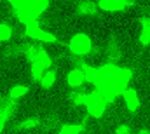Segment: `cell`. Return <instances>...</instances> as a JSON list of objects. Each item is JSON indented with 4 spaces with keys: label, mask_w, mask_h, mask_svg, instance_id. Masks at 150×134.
Listing matches in <instances>:
<instances>
[{
    "label": "cell",
    "mask_w": 150,
    "mask_h": 134,
    "mask_svg": "<svg viewBox=\"0 0 150 134\" xmlns=\"http://www.w3.org/2000/svg\"><path fill=\"white\" fill-rule=\"evenodd\" d=\"M49 0H14L12 9L23 25L38 21V16L49 9Z\"/></svg>",
    "instance_id": "2"
},
{
    "label": "cell",
    "mask_w": 150,
    "mask_h": 134,
    "mask_svg": "<svg viewBox=\"0 0 150 134\" xmlns=\"http://www.w3.org/2000/svg\"><path fill=\"white\" fill-rule=\"evenodd\" d=\"M87 96H89V92H86V91H82L79 87V89H74V92L70 94V101L77 106H82V104L87 103Z\"/></svg>",
    "instance_id": "16"
},
{
    "label": "cell",
    "mask_w": 150,
    "mask_h": 134,
    "mask_svg": "<svg viewBox=\"0 0 150 134\" xmlns=\"http://www.w3.org/2000/svg\"><path fill=\"white\" fill-rule=\"evenodd\" d=\"M2 129H4V122L0 120V133H2Z\"/></svg>",
    "instance_id": "22"
},
{
    "label": "cell",
    "mask_w": 150,
    "mask_h": 134,
    "mask_svg": "<svg viewBox=\"0 0 150 134\" xmlns=\"http://www.w3.org/2000/svg\"><path fill=\"white\" fill-rule=\"evenodd\" d=\"M98 2L93 0H80L77 4V14L79 16H94L98 12Z\"/></svg>",
    "instance_id": "11"
},
{
    "label": "cell",
    "mask_w": 150,
    "mask_h": 134,
    "mask_svg": "<svg viewBox=\"0 0 150 134\" xmlns=\"http://www.w3.org/2000/svg\"><path fill=\"white\" fill-rule=\"evenodd\" d=\"M0 103H2V98H0Z\"/></svg>",
    "instance_id": "24"
},
{
    "label": "cell",
    "mask_w": 150,
    "mask_h": 134,
    "mask_svg": "<svg viewBox=\"0 0 150 134\" xmlns=\"http://www.w3.org/2000/svg\"><path fill=\"white\" fill-rule=\"evenodd\" d=\"M86 106H87V111H89L91 117L101 118V117L105 115V111H107L108 103H107V99H105L98 91H93V92H89V96H87Z\"/></svg>",
    "instance_id": "5"
},
{
    "label": "cell",
    "mask_w": 150,
    "mask_h": 134,
    "mask_svg": "<svg viewBox=\"0 0 150 134\" xmlns=\"http://www.w3.org/2000/svg\"><path fill=\"white\" fill-rule=\"evenodd\" d=\"M138 42L142 45H150V18L145 16L140 19V37Z\"/></svg>",
    "instance_id": "12"
},
{
    "label": "cell",
    "mask_w": 150,
    "mask_h": 134,
    "mask_svg": "<svg viewBox=\"0 0 150 134\" xmlns=\"http://www.w3.org/2000/svg\"><path fill=\"white\" fill-rule=\"evenodd\" d=\"M7 2H11V4H12V2H14V0H7Z\"/></svg>",
    "instance_id": "23"
},
{
    "label": "cell",
    "mask_w": 150,
    "mask_h": 134,
    "mask_svg": "<svg viewBox=\"0 0 150 134\" xmlns=\"http://www.w3.org/2000/svg\"><path fill=\"white\" fill-rule=\"evenodd\" d=\"M11 37H12V30H11V26L5 25V23H2V25H0V42H9Z\"/></svg>",
    "instance_id": "19"
},
{
    "label": "cell",
    "mask_w": 150,
    "mask_h": 134,
    "mask_svg": "<svg viewBox=\"0 0 150 134\" xmlns=\"http://www.w3.org/2000/svg\"><path fill=\"white\" fill-rule=\"evenodd\" d=\"M84 82H86V77H84V71H82L80 66L72 68V70L67 73V84H68L72 89H79Z\"/></svg>",
    "instance_id": "9"
},
{
    "label": "cell",
    "mask_w": 150,
    "mask_h": 134,
    "mask_svg": "<svg viewBox=\"0 0 150 134\" xmlns=\"http://www.w3.org/2000/svg\"><path fill=\"white\" fill-rule=\"evenodd\" d=\"M68 49L75 56H87L91 52V49H93L91 37L86 33H75L68 42Z\"/></svg>",
    "instance_id": "4"
},
{
    "label": "cell",
    "mask_w": 150,
    "mask_h": 134,
    "mask_svg": "<svg viewBox=\"0 0 150 134\" xmlns=\"http://www.w3.org/2000/svg\"><path fill=\"white\" fill-rule=\"evenodd\" d=\"M134 134H150V129H147V127H143V129H140L138 133H134Z\"/></svg>",
    "instance_id": "21"
},
{
    "label": "cell",
    "mask_w": 150,
    "mask_h": 134,
    "mask_svg": "<svg viewBox=\"0 0 150 134\" xmlns=\"http://www.w3.org/2000/svg\"><path fill=\"white\" fill-rule=\"evenodd\" d=\"M25 32H26V35H28L30 38L38 40V42H42V44H52V42H56L54 33H51V32L40 28V26H38V21H32V23L25 25Z\"/></svg>",
    "instance_id": "6"
},
{
    "label": "cell",
    "mask_w": 150,
    "mask_h": 134,
    "mask_svg": "<svg viewBox=\"0 0 150 134\" xmlns=\"http://www.w3.org/2000/svg\"><path fill=\"white\" fill-rule=\"evenodd\" d=\"M40 85L42 87H45V89H49V87H52L54 85V82H56V73L52 71V70H47L42 77H40Z\"/></svg>",
    "instance_id": "17"
},
{
    "label": "cell",
    "mask_w": 150,
    "mask_h": 134,
    "mask_svg": "<svg viewBox=\"0 0 150 134\" xmlns=\"http://www.w3.org/2000/svg\"><path fill=\"white\" fill-rule=\"evenodd\" d=\"M115 134H131V127L126 124H120L115 127Z\"/></svg>",
    "instance_id": "20"
},
{
    "label": "cell",
    "mask_w": 150,
    "mask_h": 134,
    "mask_svg": "<svg viewBox=\"0 0 150 134\" xmlns=\"http://www.w3.org/2000/svg\"><path fill=\"white\" fill-rule=\"evenodd\" d=\"M38 124H40L38 117H26V118H23L21 122L16 124V129L18 131H33V129L38 127Z\"/></svg>",
    "instance_id": "15"
},
{
    "label": "cell",
    "mask_w": 150,
    "mask_h": 134,
    "mask_svg": "<svg viewBox=\"0 0 150 134\" xmlns=\"http://www.w3.org/2000/svg\"><path fill=\"white\" fill-rule=\"evenodd\" d=\"M122 98H124V103H126V108H127L129 111H136V110L140 108V96H138V92H136L134 89L127 87V89L124 91Z\"/></svg>",
    "instance_id": "10"
},
{
    "label": "cell",
    "mask_w": 150,
    "mask_h": 134,
    "mask_svg": "<svg viewBox=\"0 0 150 134\" xmlns=\"http://www.w3.org/2000/svg\"><path fill=\"white\" fill-rule=\"evenodd\" d=\"M25 58L26 61L30 63V68H32V77L35 80H40V77L51 68L52 65V59L49 56V52L40 47V45H28L25 49Z\"/></svg>",
    "instance_id": "3"
},
{
    "label": "cell",
    "mask_w": 150,
    "mask_h": 134,
    "mask_svg": "<svg viewBox=\"0 0 150 134\" xmlns=\"http://www.w3.org/2000/svg\"><path fill=\"white\" fill-rule=\"evenodd\" d=\"M131 4L133 0H98V7L107 12H120Z\"/></svg>",
    "instance_id": "7"
},
{
    "label": "cell",
    "mask_w": 150,
    "mask_h": 134,
    "mask_svg": "<svg viewBox=\"0 0 150 134\" xmlns=\"http://www.w3.org/2000/svg\"><path fill=\"white\" fill-rule=\"evenodd\" d=\"M86 82H91L94 85V91H98L107 103L110 104L115 98L122 96L124 91L129 87L133 70L126 66H119L115 63H105L101 66H89L80 65Z\"/></svg>",
    "instance_id": "1"
},
{
    "label": "cell",
    "mask_w": 150,
    "mask_h": 134,
    "mask_svg": "<svg viewBox=\"0 0 150 134\" xmlns=\"http://www.w3.org/2000/svg\"><path fill=\"white\" fill-rule=\"evenodd\" d=\"M82 133V126L80 124H65L58 134H80Z\"/></svg>",
    "instance_id": "18"
},
{
    "label": "cell",
    "mask_w": 150,
    "mask_h": 134,
    "mask_svg": "<svg viewBox=\"0 0 150 134\" xmlns=\"http://www.w3.org/2000/svg\"><path fill=\"white\" fill-rule=\"evenodd\" d=\"M105 56H107L108 63H115V61H119L122 58V47H120V44H119V40L115 37H112L107 42V45H105Z\"/></svg>",
    "instance_id": "8"
},
{
    "label": "cell",
    "mask_w": 150,
    "mask_h": 134,
    "mask_svg": "<svg viewBox=\"0 0 150 134\" xmlns=\"http://www.w3.org/2000/svg\"><path fill=\"white\" fill-rule=\"evenodd\" d=\"M28 94V87L26 85H23V84H18V85H12L11 89H9V99L14 101V103H18L19 99H23L25 96Z\"/></svg>",
    "instance_id": "14"
},
{
    "label": "cell",
    "mask_w": 150,
    "mask_h": 134,
    "mask_svg": "<svg viewBox=\"0 0 150 134\" xmlns=\"http://www.w3.org/2000/svg\"><path fill=\"white\" fill-rule=\"evenodd\" d=\"M14 108H16V103L14 101L2 99V103H0V120L2 122L9 120L12 117V113H14Z\"/></svg>",
    "instance_id": "13"
}]
</instances>
